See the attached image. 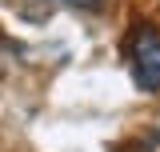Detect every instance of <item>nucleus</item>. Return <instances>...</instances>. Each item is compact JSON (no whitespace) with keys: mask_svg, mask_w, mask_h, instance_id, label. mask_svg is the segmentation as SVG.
<instances>
[{"mask_svg":"<svg viewBox=\"0 0 160 152\" xmlns=\"http://www.w3.org/2000/svg\"><path fill=\"white\" fill-rule=\"evenodd\" d=\"M132 76H136V88L160 92V28L152 24L132 32Z\"/></svg>","mask_w":160,"mask_h":152,"instance_id":"nucleus-1","label":"nucleus"},{"mask_svg":"<svg viewBox=\"0 0 160 152\" xmlns=\"http://www.w3.org/2000/svg\"><path fill=\"white\" fill-rule=\"evenodd\" d=\"M12 4H16V12L28 20V24H48V20L56 16L60 0H12Z\"/></svg>","mask_w":160,"mask_h":152,"instance_id":"nucleus-2","label":"nucleus"},{"mask_svg":"<svg viewBox=\"0 0 160 152\" xmlns=\"http://www.w3.org/2000/svg\"><path fill=\"white\" fill-rule=\"evenodd\" d=\"M72 8H84V12H104L108 8V0H68Z\"/></svg>","mask_w":160,"mask_h":152,"instance_id":"nucleus-3","label":"nucleus"}]
</instances>
